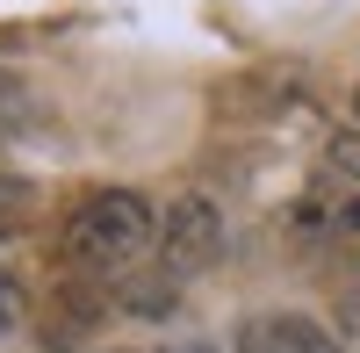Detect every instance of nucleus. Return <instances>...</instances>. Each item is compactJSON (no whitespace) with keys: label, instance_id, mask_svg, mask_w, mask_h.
<instances>
[{"label":"nucleus","instance_id":"1","mask_svg":"<svg viewBox=\"0 0 360 353\" xmlns=\"http://www.w3.org/2000/svg\"><path fill=\"white\" fill-rule=\"evenodd\" d=\"M152 231H159V210L137 188H101V195H86L65 217L58 259H65V267H86V274H108V267H123V259H137L152 245Z\"/></svg>","mask_w":360,"mask_h":353},{"label":"nucleus","instance_id":"2","mask_svg":"<svg viewBox=\"0 0 360 353\" xmlns=\"http://www.w3.org/2000/svg\"><path fill=\"white\" fill-rule=\"evenodd\" d=\"M224 238H231V224H224V202L209 195V188H180L166 202V217L152 231V252H159V281H195L209 274L224 259Z\"/></svg>","mask_w":360,"mask_h":353},{"label":"nucleus","instance_id":"3","mask_svg":"<svg viewBox=\"0 0 360 353\" xmlns=\"http://www.w3.org/2000/svg\"><path fill=\"white\" fill-rule=\"evenodd\" d=\"M238 353H339V339L317 325V317H295V310H266L238 332Z\"/></svg>","mask_w":360,"mask_h":353},{"label":"nucleus","instance_id":"4","mask_svg":"<svg viewBox=\"0 0 360 353\" xmlns=\"http://www.w3.org/2000/svg\"><path fill=\"white\" fill-rule=\"evenodd\" d=\"M37 210H44V188L29 181V173H8V166H0V245L22 238V231L37 224Z\"/></svg>","mask_w":360,"mask_h":353},{"label":"nucleus","instance_id":"5","mask_svg":"<svg viewBox=\"0 0 360 353\" xmlns=\"http://www.w3.org/2000/svg\"><path fill=\"white\" fill-rule=\"evenodd\" d=\"M22 310H29V296H22V281H15V274H0V339H8V332L22 325Z\"/></svg>","mask_w":360,"mask_h":353},{"label":"nucleus","instance_id":"6","mask_svg":"<svg viewBox=\"0 0 360 353\" xmlns=\"http://www.w3.org/2000/svg\"><path fill=\"white\" fill-rule=\"evenodd\" d=\"M339 346L360 353V288H346V296H339Z\"/></svg>","mask_w":360,"mask_h":353},{"label":"nucleus","instance_id":"7","mask_svg":"<svg viewBox=\"0 0 360 353\" xmlns=\"http://www.w3.org/2000/svg\"><path fill=\"white\" fill-rule=\"evenodd\" d=\"M15 123H22V108H15V86H8V79H0V137H8Z\"/></svg>","mask_w":360,"mask_h":353},{"label":"nucleus","instance_id":"8","mask_svg":"<svg viewBox=\"0 0 360 353\" xmlns=\"http://www.w3.org/2000/svg\"><path fill=\"white\" fill-rule=\"evenodd\" d=\"M353 130H360V86H353Z\"/></svg>","mask_w":360,"mask_h":353}]
</instances>
